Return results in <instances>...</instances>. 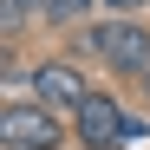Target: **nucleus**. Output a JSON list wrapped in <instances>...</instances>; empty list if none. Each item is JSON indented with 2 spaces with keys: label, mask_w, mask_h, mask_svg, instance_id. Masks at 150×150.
I'll list each match as a JSON object with an SVG mask.
<instances>
[{
  "label": "nucleus",
  "mask_w": 150,
  "mask_h": 150,
  "mask_svg": "<svg viewBox=\"0 0 150 150\" xmlns=\"http://www.w3.org/2000/svg\"><path fill=\"white\" fill-rule=\"evenodd\" d=\"M0 137L13 150H52L59 144V117H52V105H7L0 111Z\"/></svg>",
  "instance_id": "obj_1"
},
{
  "label": "nucleus",
  "mask_w": 150,
  "mask_h": 150,
  "mask_svg": "<svg viewBox=\"0 0 150 150\" xmlns=\"http://www.w3.org/2000/svg\"><path fill=\"white\" fill-rule=\"evenodd\" d=\"M91 46H98V59H105V65L150 79V33H137V26H124V20H111V26H98V33H91Z\"/></svg>",
  "instance_id": "obj_2"
},
{
  "label": "nucleus",
  "mask_w": 150,
  "mask_h": 150,
  "mask_svg": "<svg viewBox=\"0 0 150 150\" xmlns=\"http://www.w3.org/2000/svg\"><path fill=\"white\" fill-rule=\"evenodd\" d=\"M26 7H46V0H7V33L20 26V13H26Z\"/></svg>",
  "instance_id": "obj_6"
},
{
  "label": "nucleus",
  "mask_w": 150,
  "mask_h": 150,
  "mask_svg": "<svg viewBox=\"0 0 150 150\" xmlns=\"http://www.w3.org/2000/svg\"><path fill=\"white\" fill-rule=\"evenodd\" d=\"M79 137L91 144V150H111L117 137H131V117H124L117 105H111V98H85V105H79Z\"/></svg>",
  "instance_id": "obj_3"
},
{
  "label": "nucleus",
  "mask_w": 150,
  "mask_h": 150,
  "mask_svg": "<svg viewBox=\"0 0 150 150\" xmlns=\"http://www.w3.org/2000/svg\"><path fill=\"white\" fill-rule=\"evenodd\" d=\"M105 7H117V13H131V7H137V0H105Z\"/></svg>",
  "instance_id": "obj_7"
},
{
  "label": "nucleus",
  "mask_w": 150,
  "mask_h": 150,
  "mask_svg": "<svg viewBox=\"0 0 150 150\" xmlns=\"http://www.w3.org/2000/svg\"><path fill=\"white\" fill-rule=\"evenodd\" d=\"M33 98H39V105H72V111H79L91 91H85V79L72 65H39L33 72Z\"/></svg>",
  "instance_id": "obj_4"
},
{
  "label": "nucleus",
  "mask_w": 150,
  "mask_h": 150,
  "mask_svg": "<svg viewBox=\"0 0 150 150\" xmlns=\"http://www.w3.org/2000/svg\"><path fill=\"white\" fill-rule=\"evenodd\" d=\"M79 7H85V0H46V20H72Z\"/></svg>",
  "instance_id": "obj_5"
}]
</instances>
